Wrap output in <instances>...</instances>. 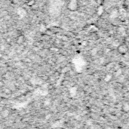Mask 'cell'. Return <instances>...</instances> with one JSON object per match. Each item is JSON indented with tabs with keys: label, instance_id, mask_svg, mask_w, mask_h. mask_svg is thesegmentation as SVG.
<instances>
[{
	"label": "cell",
	"instance_id": "1",
	"mask_svg": "<svg viewBox=\"0 0 129 129\" xmlns=\"http://www.w3.org/2000/svg\"><path fill=\"white\" fill-rule=\"evenodd\" d=\"M25 61H26V62H30V61H31V60L29 59V58H26V59H25Z\"/></svg>",
	"mask_w": 129,
	"mask_h": 129
}]
</instances>
